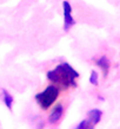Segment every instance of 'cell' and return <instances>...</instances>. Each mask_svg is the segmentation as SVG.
<instances>
[{"mask_svg": "<svg viewBox=\"0 0 120 129\" xmlns=\"http://www.w3.org/2000/svg\"><path fill=\"white\" fill-rule=\"evenodd\" d=\"M47 77L55 84H60L62 86H75V79L79 77V74L68 63H60L55 69L47 72Z\"/></svg>", "mask_w": 120, "mask_h": 129, "instance_id": "1", "label": "cell"}, {"mask_svg": "<svg viewBox=\"0 0 120 129\" xmlns=\"http://www.w3.org/2000/svg\"><path fill=\"white\" fill-rule=\"evenodd\" d=\"M59 88L57 85H48L46 89L35 95V101L41 109H48L53 106L55 100L58 98Z\"/></svg>", "mask_w": 120, "mask_h": 129, "instance_id": "2", "label": "cell"}, {"mask_svg": "<svg viewBox=\"0 0 120 129\" xmlns=\"http://www.w3.org/2000/svg\"><path fill=\"white\" fill-rule=\"evenodd\" d=\"M62 10H64V30L68 31L71 26H73L75 21H74L73 17H72V7L68 1H62Z\"/></svg>", "mask_w": 120, "mask_h": 129, "instance_id": "3", "label": "cell"}, {"mask_svg": "<svg viewBox=\"0 0 120 129\" xmlns=\"http://www.w3.org/2000/svg\"><path fill=\"white\" fill-rule=\"evenodd\" d=\"M62 114H64V107L61 104H58V106L54 107V109L52 110V113L50 114L48 116V122L54 124L57 122L60 121V118L62 117Z\"/></svg>", "mask_w": 120, "mask_h": 129, "instance_id": "4", "label": "cell"}, {"mask_svg": "<svg viewBox=\"0 0 120 129\" xmlns=\"http://www.w3.org/2000/svg\"><path fill=\"white\" fill-rule=\"evenodd\" d=\"M101 117H102V111L99 109H92L88 111V120L92 124H97V123H99L101 120Z\"/></svg>", "mask_w": 120, "mask_h": 129, "instance_id": "5", "label": "cell"}, {"mask_svg": "<svg viewBox=\"0 0 120 129\" xmlns=\"http://www.w3.org/2000/svg\"><path fill=\"white\" fill-rule=\"evenodd\" d=\"M95 64L100 68L101 70L104 71V76H107L108 70H109V60L107 59V57L102 56L101 58H99V59H97V60H95Z\"/></svg>", "mask_w": 120, "mask_h": 129, "instance_id": "6", "label": "cell"}, {"mask_svg": "<svg viewBox=\"0 0 120 129\" xmlns=\"http://www.w3.org/2000/svg\"><path fill=\"white\" fill-rule=\"evenodd\" d=\"M3 101H4L5 106L11 110L12 106H13V97H12V95L6 89H3Z\"/></svg>", "mask_w": 120, "mask_h": 129, "instance_id": "7", "label": "cell"}, {"mask_svg": "<svg viewBox=\"0 0 120 129\" xmlns=\"http://www.w3.org/2000/svg\"><path fill=\"white\" fill-rule=\"evenodd\" d=\"M75 129H94V124H92L88 120H84L77 125Z\"/></svg>", "mask_w": 120, "mask_h": 129, "instance_id": "8", "label": "cell"}, {"mask_svg": "<svg viewBox=\"0 0 120 129\" xmlns=\"http://www.w3.org/2000/svg\"><path fill=\"white\" fill-rule=\"evenodd\" d=\"M89 83L93 85H98V74L95 71L91 72V77H89Z\"/></svg>", "mask_w": 120, "mask_h": 129, "instance_id": "9", "label": "cell"}]
</instances>
